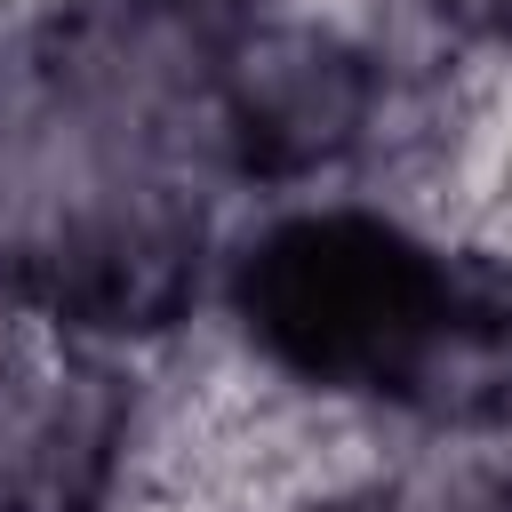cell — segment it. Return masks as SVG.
Masks as SVG:
<instances>
[{
	"label": "cell",
	"mask_w": 512,
	"mask_h": 512,
	"mask_svg": "<svg viewBox=\"0 0 512 512\" xmlns=\"http://www.w3.org/2000/svg\"><path fill=\"white\" fill-rule=\"evenodd\" d=\"M464 240L392 200H272L216 264L232 352L304 400L408 416L456 312Z\"/></svg>",
	"instance_id": "6da1fadb"
},
{
	"label": "cell",
	"mask_w": 512,
	"mask_h": 512,
	"mask_svg": "<svg viewBox=\"0 0 512 512\" xmlns=\"http://www.w3.org/2000/svg\"><path fill=\"white\" fill-rule=\"evenodd\" d=\"M440 104L400 72L392 40L352 16L280 8L200 88V152L216 184L256 200H312L376 160H416Z\"/></svg>",
	"instance_id": "7a4b0ae2"
},
{
	"label": "cell",
	"mask_w": 512,
	"mask_h": 512,
	"mask_svg": "<svg viewBox=\"0 0 512 512\" xmlns=\"http://www.w3.org/2000/svg\"><path fill=\"white\" fill-rule=\"evenodd\" d=\"M152 456L136 352L0 312V512H128Z\"/></svg>",
	"instance_id": "3957f363"
},
{
	"label": "cell",
	"mask_w": 512,
	"mask_h": 512,
	"mask_svg": "<svg viewBox=\"0 0 512 512\" xmlns=\"http://www.w3.org/2000/svg\"><path fill=\"white\" fill-rule=\"evenodd\" d=\"M112 16L128 32H144L160 56H176L184 72H216V56H232L256 24L280 16V0H112Z\"/></svg>",
	"instance_id": "277c9868"
},
{
	"label": "cell",
	"mask_w": 512,
	"mask_h": 512,
	"mask_svg": "<svg viewBox=\"0 0 512 512\" xmlns=\"http://www.w3.org/2000/svg\"><path fill=\"white\" fill-rule=\"evenodd\" d=\"M392 8L456 64H512V0H392Z\"/></svg>",
	"instance_id": "5b68a950"
},
{
	"label": "cell",
	"mask_w": 512,
	"mask_h": 512,
	"mask_svg": "<svg viewBox=\"0 0 512 512\" xmlns=\"http://www.w3.org/2000/svg\"><path fill=\"white\" fill-rule=\"evenodd\" d=\"M280 512H416V488L376 472V464H352L336 480H312L304 496H288Z\"/></svg>",
	"instance_id": "8992f818"
}]
</instances>
